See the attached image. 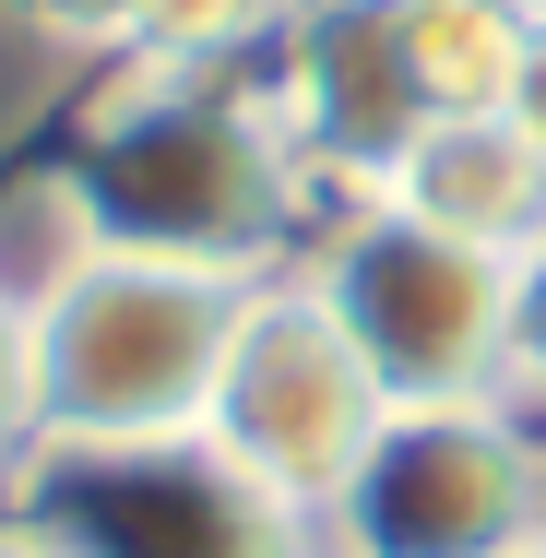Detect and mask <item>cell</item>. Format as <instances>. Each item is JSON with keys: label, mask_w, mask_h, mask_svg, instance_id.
I'll use <instances>...</instances> for the list:
<instances>
[{"label": "cell", "mask_w": 546, "mask_h": 558, "mask_svg": "<svg viewBox=\"0 0 546 558\" xmlns=\"http://www.w3.org/2000/svg\"><path fill=\"white\" fill-rule=\"evenodd\" d=\"M72 179L108 226V250L215 262V274H286L321 226V179L286 143L262 72H167L131 60L72 119Z\"/></svg>", "instance_id": "1"}, {"label": "cell", "mask_w": 546, "mask_h": 558, "mask_svg": "<svg viewBox=\"0 0 546 558\" xmlns=\"http://www.w3.org/2000/svg\"><path fill=\"white\" fill-rule=\"evenodd\" d=\"M262 274L215 262H155V250H96L72 298L36 322V451H155L203 440L215 368L238 344Z\"/></svg>", "instance_id": "2"}, {"label": "cell", "mask_w": 546, "mask_h": 558, "mask_svg": "<svg viewBox=\"0 0 546 558\" xmlns=\"http://www.w3.org/2000/svg\"><path fill=\"white\" fill-rule=\"evenodd\" d=\"M286 274H310V298L344 322L380 404H487V392H511V262L499 250H463V238L416 226L380 191H344V203H321L310 250Z\"/></svg>", "instance_id": "3"}, {"label": "cell", "mask_w": 546, "mask_h": 558, "mask_svg": "<svg viewBox=\"0 0 546 558\" xmlns=\"http://www.w3.org/2000/svg\"><path fill=\"white\" fill-rule=\"evenodd\" d=\"M546 535V428L487 404H392L321 511V558H511Z\"/></svg>", "instance_id": "4"}, {"label": "cell", "mask_w": 546, "mask_h": 558, "mask_svg": "<svg viewBox=\"0 0 546 558\" xmlns=\"http://www.w3.org/2000/svg\"><path fill=\"white\" fill-rule=\"evenodd\" d=\"M380 416L392 404H380L368 356L344 344V322L310 298V274H262L250 310H238V344H226V368H215L203 440L262 499H286L298 523H321L332 499H344V475H356V451L380 440Z\"/></svg>", "instance_id": "5"}, {"label": "cell", "mask_w": 546, "mask_h": 558, "mask_svg": "<svg viewBox=\"0 0 546 558\" xmlns=\"http://www.w3.org/2000/svg\"><path fill=\"white\" fill-rule=\"evenodd\" d=\"M12 499L60 558H321V523L262 499L215 440L36 451L12 475Z\"/></svg>", "instance_id": "6"}, {"label": "cell", "mask_w": 546, "mask_h": 558, "mask_svg": "<svg viewBox=\"0 0 546 558\" xmlns=\"http://www.w3.org/2000/svg\"><path fill=\"white\" fill-rule=\"evenodd\" d=\"M262 84H274V119H286V143L310 155V179L332 203L380 191L416 155V131L439 119L416 60H404V12L392 0H298V24H286Z\"/></svg>", "instance_id": "7"}, {"label": "cell", "mask_w": 546, "mask_h": 558, "mask_svg": "<svg viewBox=\"0 0 546 558\" xmlns=\"http://www.w3.org/2000/svg\"><path fill=\"white\" fill-rule=\"evenodd\" d=\"M380 203H404L416 226L463 238V250L523 262V250L546 238V155H535V131H523L511 108H487V119H428L416 155L380 179Z\"/></svg>", "instance_id": "8"}, {"label": "cell", "mask_w": 546, "mask_h": 558, "mask_svg": "<svg viewBox=\"0 0 546 558\" xmlns=\"http://www.w3.org/2000/svg\"><path fill=\"white\" fill-rule=\"evenodd\" d=\"M392 12H404V60H416V84H428L439 119L511 108L523 48H535V12L523 0H392Z\"/></svg>", "instance_id": "9"}, {"label": "cell", "mask_w": 546, "mask_h": 558, "mask_svg": "<svg viewBox=\"0 0 546 558\" xmlns=\"http://www.w3.org/2000/svg\"><path fill=\"white\" fill-rule=\"evenodd\" d=\"M108 250V226L84 203V179H72V155L60 167H24V179H0V310L36 333L60 298H72V274Z\"/></svg>", "instance_id": "10"}, {"label": "cell", "mask_w": 546, "mask_h": 558, "mask_svg": "<svg viewBox=\"0 0 546 558\" xmlns=\"http://www.w3.org/2000/svg\"><path fill=\"white\" fill-rule=\"evenodd\" d=\"M286 24H298V0H155L131 60H167V72H274Z\"/></svg>", "instance_id": "11"}, {"label": "cell", "mask_w": 546, "mask_h": 558, "mask_svg": "<svg viewBox=\"0 0 546 558\" xmlns=\"http://www.w3.org/2000/svg\"><path fill=\"white\" fill-rule=\"evenodd\" d=\"M0 12H12L24 36H48L60 60H131L155 0H0Z\"/></svg>", "instance_id": "12"}, {"label": "cell", "mask_w": 546, "mask_h": 558, "mask_svg": "<svg viewBox=\"0 0 546 558\" xmlns=\"http://www.w3.org/2000/svg\"><path fill=\"white\" fill-rule=\"evenodd\" d=\"M36 463V333L0 310V487Z\"/></svg>", "instance_id": "13"}, {"label": "cell", "mask_w": 546, "mask_h": 558, "mask_svg": "<svg viewBox=\"0 0 546 558\" xmlns=\"http://www.w3.org/2000/svg\"><path fill=\"white\" fill-rule=\"evenodd\" d=\"M511 404H546V238L511 262Z\"/></svg>", "instance_id": "14"}, {"label": "cell", "mask_w": 546, "mask_h": 558, "mask_svg": "<svg viewBox=\"0 0 546 558\" xmlns=\"http://www.w3.org/2000/svg\"><path fill=\"white\" fill-rule=\"evenodd\" d=\"M511 119L535 131V155H546V24H535V48H523V84H511Z\"/></svg>", "instance_id": "15"}, {"label": "cell", "mask_w": 546, "mask_h": 558, "mask_svg": "<svg viewBox=\"0 0 546 558\" xmlns=\"http://www.w3.org/2000/svg\"><path fill=\"white\" fill-rule=\"evenodd\" d=\"M0 558H60V547H48V535H36L24 511H0Z\"/></svg>", "instance_id": "16"}, {"label": "cell", "mask_w": 546, "mask_h": 558, "mask_svg": "<svg viewBox=\"0 0 546 558\" xmlns=\"http://www.w3.org/2000/svg\"><path fill=\"white\" fill-rule=\"evenodd\" d=\"M511 558H546V535H535V547H511Z\"/></svg>", "instance_id": "17"}, {"label": "cell", "mask_w": 546, "mask_h": 558, "mask_svg": "<svg viewBox=\"0 0 546 558\" xmlns=\"http://www.w3.org/2000/svg\"><path fill=\"white\" fill-rule=\"evenodd\" d=\"M523 12H535V24H546V0H523Z\"/></svg>", "instance_id": "18"}]
</instances>
